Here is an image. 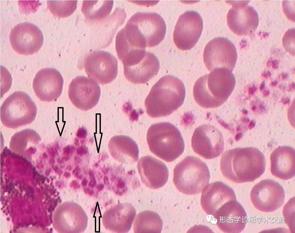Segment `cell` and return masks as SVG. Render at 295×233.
I'll return each mask as SVG.
<instances>
[{
    "label": "cell",
    "mask_w": 295,
    "mask_h": 233,
    "mask_svg": "<svg viewBox=\"0 0 295 233\" xmlns=\"http://www.w3.org/2000/svg\"><path fill=\"white\" fill-rule=\"evenodd\" d=\"M124 186V183L121 179H120L118 180V183L117 185V188H118L121 189Z\"/></svg>",
    "instance_id": "836d02e7"
},
{
    "label": "cell",
    "mask_w": 295,
    "mask_h": 233,
    "mask_svg": "<svg viewBox=\"0 0 295 233\" xmlns=\"http://www.w3.org/2000/svg\"><path fill=\"white\" fill-rule=\"evenodd\" d=\"M265 167L264 155L258 149L251 147L226 151L220 163L223 176L237 183L254 181L264 173Z\"/></svg>",
    "instance_id": "6da1fadb"
},
{
    "label": "cell",
    "mask_w": 295,
    "mask_h": 233,
    "mask_svg": "<svg viewBox=\"0 0 295 233\" xmlns=\"http://www.w3.org/2000/svg\"><path fill=\"white\" fill-rule=\"evenodd\" d=\"M72 173L75 176L79 179H81L83 178V175L80 174V169L78 166H77L73 170Z\"/></svg>",
    "instance_id": "f546056e"
},
{
    "label": "cell",
    "mask_w": 295,
    "mask_h": 233,
    "mask_svg": "<svg viewBox=\"0 0 295 233\" xmlns=\"http://www.w3.org/2000/svg\"><path fill=\"white\" fill-rule=\"evenodd\" d=\"M70 159V157L69 156H65V157H64V159L65 161H69V160Z\"/></svg>",
    "instance_id": "f6af8a7d"
},
{
    "label": "cell",
    "mask_w": 295,
    "mask_h": 233,
    "mask_svg": "<svg viewBox=\"0 0 295 233\" xmlns=\"http://www.w3.org/2000/svg\"><path fill=\"white\" fill-rule=\"evenodd\" d=\"M235 84L232 71L225 68L215 69L196 81L193 90L194 98L204 108L217 107L226 101Z\"/></svg>",
    "instance_id": "3957f363"
},
{
    "label": "cell",
    "mask_w": 295,
    "mask_h": 233,
    "mask_svg": "<svg viewBox=\"0 0 295 233\" xmlns=\"http://www.w3.org/2000/svg\"><path fill=\"white\" fill-rule=\"evenodd\" d=\"M114 143L120 161L132 163L137 161L139 157L138 145L132 138L126 136H116Z\"/></svg>",
    "instance_id": "603a6c76"
},
{
    "label": "cell",
    "mask_w": 295,
    "mask_h": 233,
    "mask_svg": "<svg viewBox=\"0 0 295 233\" xmlns=\"http://www.w3.org/2000/svg\"><path fill=\"white\" fill-rule=\"evenodd\" d=\"M210 178L207 165L196 157H186L174 170V185L179 191L187 195L200 193L208 184Z\"/></svg>",
    "instance_id": "5b68a950"
},
{
    "label": "cell",
    "mask_w": 295,
    "mask_h": 233,
    "mask_svg": "<svg viewBox=\"0 0 295 233\" xmlns=\"http://www.w3.org/2000/svg\"><path fill=\"white\" fill-rule=\"evenodd\" d=\"M203 58L205 64L210 71L220 68L232 71L237 58V50L234 45L227 38L217 37L207 44Z\"/></svg>",
    "instance_id": "ba28073f"
},
{
    "label": "cell",
    "mask_w": 295,
    "mask_h": 233,
    "mask_svg": "<svg viewBox=\"0 0 295 233\" xmlns=\"http://www.w3.org/2000/svg\"><path fill=\"white\" fill-rule=\"evenodd\" d=\"M10 39L13 49L20 54L25 55L37 52L44 41L43 34L39 28L27 22L16 26L10 32Z\"/></svg>",
    "instance_id": "4fadbf2b"
},
{
    "label": "cell",
    "mask_w": 295,
    "mask_h": 233,
    "mask_svg": "<svg viewBox=\"0 0 295 233\" xmlns=\"http://www.w3.org/2000/svg\"><path fill=\"white\" fill-rule=\"evenodd\" d=\"M84 190L85 193L90 195H92L94 193V191L88 187L84 188Z\"/></svg>",
    "instance_id": "1f68e13d"
},
{
    "label": "cell",
    "mask_w": 295,
    "mask_h": 233,
    "mask_svg": "<svg viewBox=\"0 0 295 233\" xmlns=\"http://www.w3.org/2000/svg\"><path fill=\"white\" fill-rule=\"evenodd\" d=\"M147 140L151 151L167 162L176 159L184 151V142L180 131L169 122L152 125L147 132Z\"/></svg>",
    "instance_id": "277c9868"
},
{
    "label": "cell",
    "mask_w": 295,
    "mask_h": 233,
    "mask_svg": "<svg viewBox=\"0 0 295 233\" xmlns=\"http://www.w3.org/2000/svg\"><path fill=\"white\" fill-rule=\"evenodd\" d=\"M75 145L76 146H77L79 145V140L77 138H75Z\"/></svg>",
    "instance_id": "7bdbcfd3"
},
{
    "label": "cell",
    "mask_w": 295,
    "mask_h": 233,
    "mask_svg": "<svg viewBox=\"0 0 295 233\" xmlns=\"http://www.w3.org/2000/svg\"><path fill=\"white\" fill-rule=\"evenodd\" d=\"M104 187V186L102 184H99L97 186V189L98 191L102 190Z\"/></svg>",
    "instance_id": "e575fe53"
},
{
    "label": "cell",
    "mask_w": 295,
    "mask_h": 233,
    "mask_svg": "<svg viewBox=\"0 0 295 233\" xmlns=\"http://www.w3.org/2000/svg\"><path fill=\"white\" fill-rule=\"evenodd\" d=\"M115 211L116 230L119 232H128L135 217V209L131 203H126L117 206Z\"/></svg>",
    "instance_id": "d4e9b609"
},
{
    "label": "cell",
    "mask_w": 295,
    "mask_h": 233,
    "mask_svg": "<svg viewBox=\"0 0 295 233\" xmlns=\"http://www.w3.org/2000/svg\"><path fill=\"white\" fill-rule=\"evenodd\" d=\"M137 167L141 181L149 188H159L168 180L169 171L167 166L151 155L142 157L138 162Z\"/></svg>",
    "instance_id": "ac0fdd59"
},
{
    "label": "cell",
    "mask_w": 295,
    "mask_h": 233,
    "mask_svg": "<svg viewBox=\"0 0 295 233\" xmlns=\"http://www.w3.org/2000/svg\"><path fill=\"white\" fill-rule=\"evenodd\" d=\"M87 135L86 130L84 128H80L77 130L76 135L80 138H83L86 137Z\"/></svg>",
    "instance_id": "83f0119b"
},
{
    "label": "cell",
    "mask_w": 295,
    "mask_h": 233,
    "mask_svg": "<svg viewBox=\"0 0 295 233\" xmlns=\"http://www.w3.org/2000/svg\"><path fill=\"white\" fill-rule=\"evenodd\" d=\"M95 178H90V180L89 183V186L90 188L94 187L96 185V182Z\"/></svg>",
    "instance_id": "d6a6232c"
},
{
    "label": "cell",
    "mask_w": 295,
    "mask_h": 233,
    "mask_svg": "<svg viewBox=\"0 0 295 233\" xmlns=\"http://www.w3.org/2000/svg\"><path fill=\"white\" fill-rule=\"evenodd\" d=\"M88 151L87 147L82 146L77 148L76 153L79 155L82 156L86 153Z\"/></svg>",
    "instance_id": "f1b7e54d"
},
{
    "label": "cell",
    "mask_w": 295,
    "mask_h": 233,
    "mask_svg": "<svg viewBox=\"0 0 295 233\" xmlns=\"http://www.w3.org/2000/svg\"><path fill=\"white\" fill-rule=\"evenodd\" d=\"M124 67V76L128 81L134 84H143L147 83L157 74L160 63L153 53L146 51L137 61Z\"/></svg>",
    "instance_id": "ffe728a7"
},
{
    "label": "cell",
    "mask_w": 295,
    "mask_h": 233,
    "mask_svg": "<svg viewBox=\"0 0 295 233\" xmlns=\"http://www.w3.org/2000/svg\"><path fill=\"white\" fill-rule=\"evenodd\" d=\"M191 145L196 153L207 159L219 156L224 148L222 133L214 126L208 124L196 128L192 138Z\"/></svg>",
    "instance_id": "7c38bea8"
},
{
    "label": "cell",
    "mask_w": 295,
    "mask_h": 233,
    "mask_svg": "<svg viewBox=\"0 0 295 233\" xmlns=\"http://www.w3.org/2000/svg\"><path fill=\"white\" fill-rule=\"evenodd\" d=\"M89 175L90 178H95V176L93 171L90 170L89 172Z\"/></svg>",
    "instance_id": "f35d334b"
},
{
    "label": "cell",
    "mask_w": 295,
    "mask_h": 233,
    "mask_svg": "<svg viewBox=\"0 0 295 233\" xmlns=\"http://www.w3.org/2000/svg\"><path fill=\"white\" fill-rule=\"evenodd\" d=\"M125 26L137 42L144 48L158 45L164 39L166 29L163 18L154 12L136 13L128 20Z\"/></svg>",
    "instance_id": "8992f818"
},
{
    "label": "cell",
    "mask_w": 295,
    "mask_h": 233,
    "mask_svg": "<svg viewBox=\"0 0 295 233\" xmlns=\"http://www.w3.org/2000/svg\"><path fill=\"white\" fill-rule=\"evenodd\" d=\"M113 3L112 0L84 1L82 10L87 19L99 20L104 18L109 14Z\"/></svg>",
    "instance_id": "cb8c5ba5"
},
{
    "label": "cell",
    "mask_w": 295,
    "mask_h": 233,
    "mask_svg": "<svg viewBox=\"0 0 295 233\" xmlns=\"http://www.w3.org/2000/svg\"><path fill=\"white\" fill-rule=\"evenodd\" d=\"M75 149V147L73 145H69L64 149V153L67 156L72 155Z\"/></svg>",
    "instance_id": "4316f807"
},
{
    "label": "cell",
    "mask_w": 295,
    "mask_h": 233,
    "mask_svg": "<svg viewBox=\"0 0 295 233\" xmlns=\"http://www.w3.org/2000/svg\"><path fill=\"white\" fill-rule=\"evenodd\" d=\"M203 28V21L200 14L194 11L185 12L179 17L173 34L174 42L183 50H189L198 41Z\"/></svg>",
    "instance_id": "30bf717a"
},
{
    "label": "cell",
    "mask_w": 295,
    "mask_h": 233,
    "mask_svg": "<svg viewBox=\"0 0 295 233\" xmlns=\"http://www.w3.org/2000/svg\"><path fill=\"white\" fill-rule=\"evenodd\" d=\"M74 160L75 164H78L80 163L82 161L81 159L77 156L75 157Z\"/></svg>",
    "instance_id": "74e56055"
},
{
    "label": "cell",
    "mask_w": 295,
    "mask_h": 233,
    "mask_svg": "<svg viewBox=\"0 0 295 233\" xmlns=\"http://www.w3.org/2000/svg\"><path fill=\"white\" fill-rule=\"evenodd\" d=\"M108 171L109 170L108 168L105 167H104L102 170V172L105 174H107L108 172Z\"/></svg>",
    "instance_id": "ab89813d"
},
{
    "label": "cell",
    "mask_w": 295,
    "mask_h": 233,
    "mask_svg": "<svg viewBox=\"0 0 295 233\" xmlns=\"http://www.w3.org/2000/svg\"><path fill=\"white\" fill-rule=\"evenodd\" d=\"M67 169L69 171H71L73 169V167L71 165H69L67 166Z\"/></svg>",
    "instance_id": "ee69618b"
},
{
    "label": "cell",
    "mask_w": 295,
    "mask_h": 233,
    "mask_svg": "<svg viewBox=\"0 0 295 233\" xmlns=\"http://www.w3.org/2000/svg\"><path fill=\"white\" fill-rule=\"evenodd\" d=\"M77 1L48 0L47 7L54 15L60 18L71 15L77 8Z\"/></svg>",
    "instance_id": "484cf974"
},
{
    "label": "cell",
    "mask_w": 295,
    "mask_h": 233,
    "mask_svg": "<svg viewBox=\"0 0 295 233\" xmlns=\"http://www.w3.org/2000/svg\"><path fill=\"white\" fill-rule=\"evenodd\" d=\"M163 222L159 215L151 211H145L138 214L135 220L133 230L135 233H160Z\"/></svg>",
    "instance_id": "7402d4cb"
},
{
    "label": "cell",
    "mask_w": 295,
    "mask_h": 233,
    "mask_svg": "<svg viewBox=\"0 0 295 233\" xmlns=\"http://www.w3.org/2000/svg\"><path fill=\"white\" fill-rule=\"evenodd\" d=\"M64 80L60 72L54 68L42 69L36 74L33 88L36 95L43 101H56L60 95Z\"/></svg>",
    "instance_id": "2e32d148"
},
{
    "label": "cell",
    "mask_w": 295,
    "mask_h": 233,
    "mask_svg": "<svg viewBox=\"0 0 295 233\" xmlns=\"http://www.w3.org/2000/svg\"><path fill=\"white\" fill-rule=\"evenodd\" d=\"M70 186L75 189L79 188L81 186L76 180L72 181L70 184Z\"/></svg>",
    "instance_id": "4dcf8cb0"
},
{
    "label": "cell",
    "mask_w": 295,
    "mask_h": 233,
    "mask_svg": "<svg viewBox=\"0 0 295 233\" xmlns=\"http://www.w3.org/2000/svg\"><path fill=\"white\" fill-rule=\"evenodd\" d=\"M118 63L112 54L103 51H95L85 59L84 68L88 76L100 84H109L116 78Z\"/></svg>",
    "instance_id": "8fae6325"
},
{
    "label": "cell",
    "mask_w": 295,
    "mask_h": 233,
    "mask_svg": "<svg viewBox=\"0 0 295 233\" xmlns=\"http://www.w3.org/2000/svg\"><path fill=\"white\" fill-rule=\"evenodd\" d=\"M214 217L216 219L218 228L225 233H240L244 229L248 221L244 208L237 200L225 203Z\"/></svg>",
    "instance_id": "e0dca14e"
},
{
    "label": "cell",
    "mask_w": 295,
    "mask_h": 233,
    "mask_svg": "<svg viewBox=\"0 0 295 233\" xmlns=\"http://www.w3.org/2000/svg\"><path fill=\"white\" fill-rule=\"evenodd\" d=\"M65 176L67 178L71 176V174L69 172H66L64 174Z\"/></svg>",
    "instance_id": "b9f144b4"
},
{
    "label": "cell",
    "mask_w": 295,
    "mask_h": 233,
    "mask_svg": "<svg viewBox=\"0 0 295 233\" xmlns=\"http://www.w3.org/2000/svg\"><path fill=\"white\" fill-rule=\"evenodd\" d=\"M250 197L257 209L263 212H272L283 205L285 192L278 182L266 179L261 180L253 187Z\"/></svg>",
    "instance_id": "9c48e42d"
},
{
    "label": "cell",
    "mask_w": 295,
    "mask_h": 233,
    "mask_svg": "<svg viewBox=\"0 0 295 233\" xmlns=\"http://www.w3.org/2000/svg\"><path fill=\"white\" fill-rule=\"evenodd\" d=\"M115 178L116 176L112 174V175L111 178L110 180H111L113 181L115 179Z\"/></svg>",
    "instance_id": "bcb514c9"
},
{
    "label": "cell",
    "mask_w": 295,
    "mask_h": 233,
    "mask_svg": "<svg viewBox=\"0 0 295 233\" xmlns=\"http://www.w3.org/2000/svg\"><path fill=\"white\" fill-rule=\"evenodd\" d=\"M88 181L87 179L84 178L82 180V185L83 187H85L86 186L87 184Z\"/></svg>",
    "instance_id": "d590c367"
},
{
    "label": "cell",
    "mask_w": 295,
    "mask_h": 233,
    "mask_svg": "<svg viewBox=\"0 0 295 233\" xmlns=\"http://www.w3.org/2000/svg\"><path fill=\"white\" fill-rule=\"evenodd\" d=\"M236 200L233 190L221 181L207 185L202 191L201 204L204 211L214 217L220 208L226 202Z\"/></svg>",
    "instance_id": "d6986e66"
},
{
    "label": "cell",
    "mask_w": 295,
    "mask_h": 233,
    "mask_svg": "<svg viewBox=\"0 0 295 233\" xmlns=\"http://www.w3.org/2000/svg\"><path fill=\"white\" fill-rule=\"evenodd\" d=\"M232 3V6L227 15V24L230 30L239 35L254 34L259 23L258 16L256 10L246 2Z\"/></svg>",
    "instance_id": "9a60e30c"
},
{
    "label": "cell",
    "mask_w": 295,
    "mask_h": 233,
    "mask_svg": "<svg viewBox=\"0 0 295 233\" xmlns=\"http://www.w3.org/2000/svg\"><path fill=\"white\" fill-rule=\"evenodd\" d=\"M294 149L289 146L276 148L270 156L271 170L272 175L279 178L287 180L295 175Z\"/></svg>",
    "instance_id": "44dd1931"
},
{
    "label": "cell",
    "mask_w": 295,
    "mask_h": 233,
    "mask_svg": "<svg viewBox=\"0 0 295 233\" xmlns=\"http://www.w3.org/2000/svg\"><path fill=\"white\" fill-rule=\"evenodd\" d=\"M97 177L98 180L101 179L103 175L100 172H98L97 174Z\"/></svg>",
    "instance_id": "60d3db41"
},
{
    "label": "cell",
    "mask_w": 295,
    "mask_h": 233,
    "mask_svg": "<svg viewBox=\"0 0 295 233\" xmlns=\"http://www.w3.org/2000/svg\"><path fill=\"white\" fill-rule=\"evenodd\" d=\"M185 95L181 80L172 75H165L153 85L146 97V113L154 118L169 115L182 105Z\"/></svg>",
    "instance_id": "7a4b0ae2"
},
{
    "label": "cell",
    "mask_w": 295,
    "mask_h": 233,
    "mask_svg": "<svg viewBox=\"0 0 295 233\" xmlns=\"http://www.w3.org/2000/svg\"><path fill=\"white\" fill-rule=\"evenodd\" d=\"M103 181L104 184L107 185H109V178L107 177L106 176H105L103 178Z\"/></svg>",
    "instance_id": "8d00e7d4"
},
{
    "label": "cell",
    "mask_w": 295,
    "mask_h": 233,
    "mask_svg": "<svg viewBox=\"0 0 295 233\" xmlns=\"http://www.w3.org/2000/svg\"><path fill=\"white\" fill-rule=\"evenodd\" d=\"M37 112L35 104L27 93L15 91L1 106V120L5 126L14 128L31 123L35 120Z\"/></svg>",
    "instance_id": "52a82bcc"
},
{
    "label": "cell",
    "mask_w": 295,
    "mask_h": 233,
    "mask_svg": "<svg viewBox=\"0 0 295 233\" xmlns=\"http://www.w3.org/2000/svg\"><path fill=\"white\" fill-rule=\"evenodd\" d=\"M100 95V86L89 77L77 76L72 80L69 86V99L74 106L82 110L86 111L95 106Z\"/></svg>",
    "instance_id": "5bb4252c"
}]
</instances>
